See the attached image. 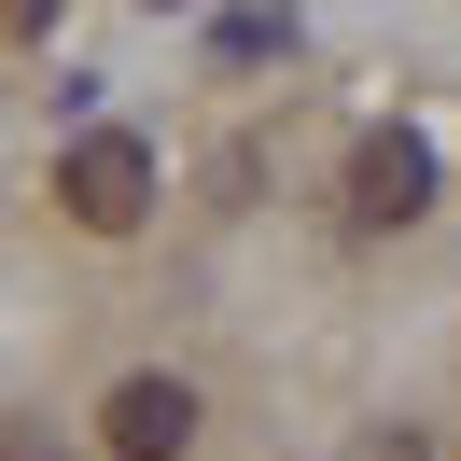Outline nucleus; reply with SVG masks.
Listing matches in <instances>:
<instances>
[{
    "label": "nucleus",
    "mask_w": 461,
    "mask_h": 461,
    "mask_svg": "<svg viewBox=\"0 0 461 461\" xmlns=\"http://www.w3.org/2000/svg\"><path fill=\"white\" fill-rule=\"evenodd\" d=\"M57 196H70V224L85 238H126L154 210V140H126V126H85V140L57 154Z\"/></svg>",
    "instance_id": "f257e3e1"
},
{
    "label": "nucleus",
    "mask_w": 461,
    "mask_h": 461,
    "mask_svg": "<svg viewBox=\"0 0 461 461\" xmlns=\"http://www.w3.org/2000/svg\"><path fill=\"white\" fill-rule=\"evenodd\" d=\"M42 14H57V0H0V29H42Z\"/></svg>",
    "instance_id": "39448f33"
},
{
    "label": "nucleus",
    "mask_w": 461,
    "mask_h": 461,
    "mask_svg": "<svg viewBox=\"0 0 461 461\" xmlns=\"http://www.w3.org/2000/svg\"><path fill=\"white\" fill-rule=\"evenodd\" d=\"M98 433H113V461H182L196 447V392H182V377H126V392L98 405Z\"/></svg>",
    "instance_id": "7ed1b4c3"
},
{
    "label": "nucleus",
    "mask_w": 461,
    "mask_h": 461,
    "mask_svg": "<svg viewBox=\"0 0 461 461\" xmlns=\"http://www.w3.org/2000/svg\"><path fill=\"white\" fill-rule=\"evenodd\" d=\"M349 210H364V224H420L433 210V140L420 126H377V140L349 154Z\"/></svg>",
    "instance_id": "f03ea898"
},
{
    "label": "nucleus",
    "mask_w": 461,
    "mask_h": 461,
    "mask_svg": "<svg viewBox=\"0 0 461 461\" xmlns=\"http://www.w3.org/2000/svg\"><path fill=\"white\" fill-rule=\"evenodd\" d=\"M349 461H433V447H420V433H364Z\"/></svg>",
    "instance_id": "20e7f679"
}]
</instances>
